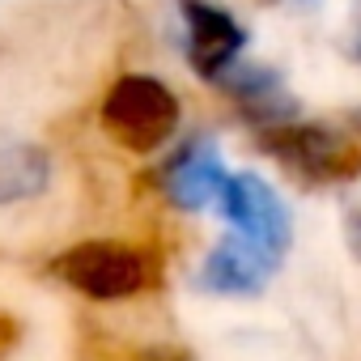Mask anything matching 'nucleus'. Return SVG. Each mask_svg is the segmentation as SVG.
Masks as SVG:
<instances>
[{
	"label": "nucleus",
	"instance_id": "9d476101",
	"mask_svg": "<svg viewBox=\"0 0 361 361\" xmlns=\"http://www.w3.org/2000/svg\"><path fill=\"white\" fill-rule=\"evenodd\" d=\"M132 361H196V353L174 348V344H153V348H140Z\"/></svg>",
	"mask_w": 361,
	"mask_h": 361
},
{
	"label": "nucleus",
	"instance_id": "7ed1b4c3",
	"mask_svg": "<svg viewBox=\"0 0 361 361\" xmlns=\"http://www.w3.org/2000/svg\"><path fill=\"white\" fill-rule=\"evenodd\" d=\"M51 272L85 302H132L157 281V259L149 247L119 238H90L56 255Z\"/></svg>",
	"mask_w": 361,
	"mask_h": 361
},
{
	"label": "nucleus",
	"instance_id": "6e6552de",
	"mask_svg": "<svg viewBox=\"0 0 361 361\" xmlns=\"http://www.w3.org/2000/svg\"><path fill=\"white\" fill-rule=\"evenodd\" d=\"M221 98H230V106L238 111V119L251 132H268L281 128L289 119H298V98L289 94L285 77L268 64H234L221 81H217Z\"/></svg>",
	"mask_w": 361,
	"mask_h": 361
},
{
	"label": "nucleus",
	"instance_id": "ddd939ff",
	"mask_svg": "<svg viewBox=\"0 0 361 361\" xmlns=\"http://www.w3.org/2000/svg\"><path fill=\"white\" fill-rule=\"evenodd\" d=\"M268 5H272V0H268ZM293 5H314V0H293Z\"/></svg>",
	"mask_w": 361,
	"mask_h": 361
},
{
	"label": "nucleus",
	"instance_id": "1a4fd4ad",
	"mask_svg": "<svg viewBox=\"0 0 361 361\" xmlns=\"http://www.w3.org/2000/svg\"><path fill=\"white\" fill-rule=\"evenodd\" d=\"M51 188V157L43 145L0 132V209L39 200Z\"/></svg>",
	"mask_w": 361,
	"mask_h": 361
},
{
	"label": "nucleus",
	"instance_id": "20e7f679",
	"mask_svg": "<svg viewBox=\"0 0 361 361\" xmlns=\"http://www.w3.org/2000/svg\"><path fill=\"white\" fill-rule=\"evenodd\" d=\"M157 192L166 204H174L178 213H204L217 209L221 188H226V161L217 149L213 132H192L183 145H174L161 161H157Z\"/></svg>",
	"mask_w": 361,
	"mask_h": 361
},
{
	"label": "nucleus",
	"instance_id": "39448f33",
	"mask_svg": "<svg viewBox=\"0 0 361 361\" xmlns=\"http://www.w3.org/2000/svg\"><path fill=\"white\" fill-rule=\"evenodd\" d=\"M217 213L226 217V226H234V234L268 247L272 255H285L293 243V217L289 204L281 200V192L259 178L255 170H234L221 188Z\"/></svg>",
	"mask_w": 361,
	"mask_h": 361
},
{
	"label": "nucleus",
	"instance_id": "f8f14e48",
	"mask_svg": "<svg viewBox=\"0 0 361 361\" xmlns=\"http://www.w3.org/2000/svg\"><path fill=\"white\" fill-rule=\"evenodd\" d=\"M344 51H348L353 64H361V5H357V13H353V26H348V43H344Z\"/></svg>",
	"mask_w": 361,
	"mask_h": 361
},
{
	"label": "nucleus",
	"instance_id": "9b49d317",
	"mask_svg": "<svg viewBox=\"0 0 361 361\" xmlns=\"http://www.w3.org/2000/svg\"><path fill=\"white\" fill-rule=\"evenodd\" d=\"M344 243H348L353 259H361V209H348L344 213Z\"/></svg>",
	"mask_w": 361,
	"mask_h": 361
},
{
	"label": "nucleus",
	"instance_id": "4468645a",
	"mask_svg": "<svg viewBox=\"0 0 361 361\" xmlns=\"http://www.w3.org/2000/svg\"><path fill=\"white\" fill-rule=\"evenodd\" d=\"M353 119H357V136H361V111H357V115H353Z\"/></svg>",
	"mask_w": 361,
	"mask_h": 361
},
{
	"label": "nucleus",
	"instance_id": "f03ea898",
	"mask_svg": "<svg viewBox=\"0 0 361 361\" xmlns=\"http://www.w3.org/2000/svg\"><path fill=\"white\" fill-rule=\"evenodd\" d=\"M255 145L306 188H340L361 178V140L336 123L298 115L281 128L255 132Z\"/></svg>",
	"mask_w": 361,
	"mask_h": 361
},
{
	"label": "nucleus",
	"instance_id": "423d86ee",
	"mask_svg": "<svg viewBox=\"0 0 361 361\" xmlns=\"http://www.w3.org/2000/svg\"><path fill=\"white\" fill-rule=\"evenodd\" d=\"M178 18H183V51H188V64L200 81L217 85L247 51V30L243 22L213 5V0H178Z\"/></svg>",
	"mask_w": 361,
	"mask_h": 361
},
{
	"label": "nucleus",
	"instance_id": "f257e3e1",
	"mask_svg": "<svg viewBox=\"0 0 361 361\" xmlns=\"http://www.w3.org/2000/svg\"><path fill=\"white\" fill-rule=\"evenodd\" d=\"M98 123L119 149L149 157V153H161L178 136V128H183V102L153 73H123L102 94Z\"/></svg>",
	"mask_w": 361,
	"mask_h": 361
},
{
	"label": "nucleus",
	"instance_id": "0eeeda50",
	"mask_svg": "<svg viewBox=\"0 0 361 361\" xmlns=\"http://www.w3.org/2000/svg\"><path fill=\"white\" fill-rule=\"evenodd\" d=\"M281 272V255H272L268 247L243 238V234H226L209 247L196 285L213 298H255L268 289V281Z\"/></svg>",
	"mask_w": 361,
	"mask_h": 361
}]
</instances>
